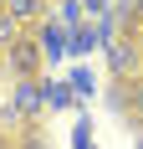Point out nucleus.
I'll return each instance as SVG.
<instances>
[{"mask_svg": "<svg viewBox=\"0 0 143 149\" xmlns=\"http://www.w3.org/2000/svg\"><path fill=\"white\" fill-rule=\"evenodd\" d=\"M102 52H107V72H113V77H123V82H128V77H138L143 52H138V41H133V36H118V41H107Z\"/></svg>", "mask_w": 143, "mask_h": 149, "instance_id": "obj_2", "label": "nucleus"}, {"mask_svg": "<svg viewBox=\"0 0 143 149\" xmlns=\"http://www.w3.org/2000/svg\"><path fill=\"white\" fill-rule=\"evenodd\" d=\"M21 149H46L41 144V129H21Z\"/></svg>", "mask_w": 143, "mask_h": 149, "instance_id": "obj_15", "label": "nucleus"}, {"mask_svg": "<svg viewBox=\"0 0 143 149\" xmlns=\"http://www.w3.org/2000/svg\"><path fill=\"white\" fill-rule=\"evenodd\" d=\"M56 26L61 31H82L87 26V5H82V0H61V5H56Z\"/></svg>", "mask_w": 143, "mask_h": 149, "instance_id": "obj_5", "label": "nucleus"}, {"mask_svg": "<svg viewBox=\"0 0 143 149\" xmlns=\"http://www.w3.org/2000/svg\"><path fill=\"white\" fill-rule=\"evenodd\" d=\"M77 103V88H72L67 77L61 82H46V108H72Z\"/></svg>", "mask_w": 143, "mask_h": 149, "instance_id": "obj_9", "label": "nucleus"}, {"mask_svg": "<svg viewBox=\"0 0 143 149\" xmlns=\"http://www.w3.org/2000/svg\"><path fill=\"white\" fill-rule=\"evenodd\" d=\"M138 149H143V134H138Z\"/></svg>", "mask_w": 143, "mask_h": 149, "instance_id": "obj_19", "label": "nucleus"}, {"mask_svg": "<svg viewBox=\"0 0 143 149\" xmlns=\"http://www.w3.org/2000/svg\"><path fill=\"white\" fill-rule=\"evenodd\" d=\"M82 5H87V10H97V15H107V10H113V0H82Z\"/></svg>", "mask_w": 143, "mask_h": 149, "instance_id": "obj_16", "label": "nucleus"}, {"mask_svg": "<svg viewBox=\"0 0 143 149\" xmlns=\"http://www.w3.org/2000/svg\"><path fill=\"white\" fill-rule=\"evenodd\" d=\"M21 36H26V26H21V21H15V15L5 10V5H0V52H10V46L21 41Z\"/></svg>", "mask_w": 143, "mask_h": 149, "instance_id": "obj_8", "label": "nucleus"}, {"mask_svg": "<svg viewBox=\"0 0 143 149\" xmlns=\"http://www.w3.org/2000/svg\"><path fill=\"white\" fill-rule=\"evenodd\" d=\"M67 82H72V88H77V93H92V88H97V82H92V72H87V67H77V72H72Z\"/></svg>", "mask_w": 143, "mask_h": 149, "instance_id": "obj_13", "label": "nucleus"}, {"mask_svg": "<svg viewBox=\"0 0 143 149\" xmlns=\"http://www.w3.org/2000/svg\"><path fill=\"white\" fill-rule=\"evenodd\" d=\"M133 123L143 129V77H133Z\"/></svg>", "mask_w": 143, "mask_h": 149, "instance_id": "obj_14", "label": "nucleus"}, {"mask_svg": "<svg viewBox=\"0 0 143 149\" xmlns=\"http://www.w3.org/2000/svg\"><path fill=\"white\" fill-rule=\"evenodd\" d=\"M133 41H138V52H143V26H138V36H133Z\"/></svg>", "mask_w": 143, "mask_h": 149, "instance_id": "obj_18", "label": "nucleus"}, {"mask_svg": "<svg viewBox=\"0 0 143 149\" xmlns=\"http://www.w3.org/2000/svg\"><path fill=\"white\" fill-rule=\"evenodd\" d=\"M102 103L113 108V113H133V82L113 77V88H107V98H102Z\"/></svg>", "mask_w": 143, "mask_h": 149, "instance_id": "obj_6", "label": "nucleus"}, {"mask_svg": "<svg viewBox=\"0 0 143 149\" xmlns=\"http://www.w3.org/2000/svg\"><path fill=\"white\" fill-rule=\"evenodd\" d=\"M46 62V52H41V36H21V41L10 46V52H5V67H10L15 72V82H21V77H36V67H41Z\"/></svg>", "mask_w": 143, "mask_h": 149, "instance_id": "obj_1", "label": "nucleus"}, {"mask_svg": "<svg viewBox=\"0 0 143 149\" xmlns=\"http://www.w3.org/2000/svg\"><path fill=\"white\" fill-rule=\"evenodd\" d=\"M72 149H92V129H87V118H77V129H72Z\"/></svg>", "mask_w": 143, "mask_h": 149, "instance_id": "obj_12", "label": "nucleus"}, {"mask_svg": "<svg viewBox=\"0 0 143 149\" xmlns=\"http://www.w3.org/2000/svg\"><path fill=\"white\" fill-rule=\"evenodd\" d=\"M10 129H31V118L15 103H0V134H10Z\"/></svg>", "mask_w": 143, "mask_h": 149, "instance_id": "obj_10", "label": "nucleus"}, {"mask_svg": "<svg viewBox=\"0 0 143 149\" xmlns=\"http://www.w3.org/2000/svg\"><path fill=\"white\" fill-rule=\"evenodd\" d=\"M5 10H10L15 21H21V26H31V21L41 26V10H46V0H5Z\"/></svg>", "mask_w": 143, "mask_h": 149, "instance_id": "obj_7", "label": "nucleus"}, {"mask_svg": "<svg viewBox=\"0 0 143 149\" xmlns=\"http://www.w3.org/2000/svg\"><path fill=\"white\" fill-rule=\"evenodd\" d=\"M36 36H41V52H46V62H61V57H72V46H67V36L72 31H61V26H36Z\"/></svg>", "mask_w": 143, "mask_h": 149, "instance_id": "obj_4", "label": "nucleus"}, {"mask_svg": "<svg viewBox=\"0 0 143 149\" xmlns=\"http://www.w3.org/2000/svg\"><path fill=\"white\" fill-rule=\"evenodd\" d=\"M67 46H72V57H87V52L97 46V36H92V26H82V31H72V36H67Z\"/></svg>", "mask_w": 143, "mask_h": 149, "instance_id": "obj_11", "label": "nucleus"}, {"mask_svg": "<svg viewBox=\"0 0 143 149\" xmlns=\"http://www.w3.org/2000/svg\"><path fill=\"white\" fill-rule=\"evenodd\" d=\"M133 5H138V26H143V0H133Z\"/></svg>", "mask_w": 143, "mask_h": 149, "instance_id": "obj_17", "label": "nucleus"}, {"mask_svg": "<svg viewBox=\"0 0 143 149\" xmlns=\"http://www.w3.org/2000/svg\"><path fill=\"white\" fill-rule=\"evenodd\" d=\"M10 103L21 108L26 118H41V108H46V88L36 82V77H21V82H15V98H10Z\"/></svg>", "mask_w": 143, "mask_h": 149, "instance_id": "obj_3", "label": "nucleus"}, {"mask_svg": "<svg viewBox=\"0 0 143 149\" xmlns=\"http://www.w3.org/2000/svg\"><path fill=\"white\" fill-rule=\"evenodd\" d=\"M0 5H5V0H0Z\"/></svg>", "mask_w": 143, "mask_h": 149, "instance_id": "obj_20", "label": "nucleus"}]
</instances>
